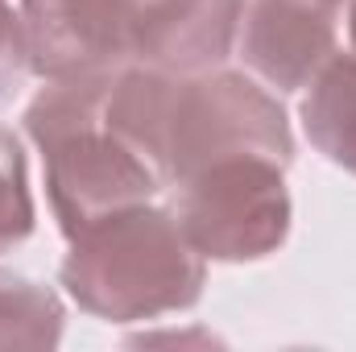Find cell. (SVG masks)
Masks as SVG:
<instances>
[{"instance_id":"11","label":"cell","mask_w":356,"mask_h":352,"mask_svg":"<svg viewBox=\"0 0 356 352\" xmlns=\"http://www.w3.org/2000/svg\"><path fill=\"white\" fill-rule=\"evenodd\" d=\"M348 29H353V42H356V0L348 4Z\"/></svg>"},{"instance_id":"12","label":"cell","mask_w":356,"mask_h":352,"mask_svg":"<svg viewBox=\"0 0 356 352\" xmlns=\"http://www.w3.org/2000/svg\"><path fill=\"white\" fill-rule=\"evenodd\" d=\"M0 4H4V0H0Z\"/></svg>"},{"instance_id":"9","label":"cell","mask_w":356,"mask_h":352,"mask_svg":"<svg viewBox=\"0 0 356 352\" xmlns=\"http://www.w3.org/2000/svg\"><path fill=\"white\" fill-rule=\"evenodd\" d=\"M33 232V195L25 178V154L21 141L0 129V253L25 245Z\"/></svg>"},{"instance_id":"3","label":"cell","mask_w":356,"mask_h":352,"mask_svg":"<svg viewBox=\"0 0 356 352\" xmlns=\"http://www.w3.org/2000/svg\"><path fill=\"white\" fill-rule=\"evenodd\" d=\"M203 262L175 211L133 203L71 237L63 286L95 319L141 323L195 307L207 282Z\"/></svg>"},{"instance_id":"8","label":"cell","mask_w":356,"mask_h":352,"mask_svg":"<svg viewBox=\"0 0 356 352\" xmlns=\"http://www.w3.org/2000/svg\"><path fill=\"white\" fill-rule=\"evenodd\" d=\"M63 340V303L50 286L0 269V349H54Z\"/></svg>"},{"instance_id":"2","label":"cell","mask_w":356,"mask_h":352,"mask_svg":"<svg viewBox=\"0 0 356 352\" xmlns=\"http://www.w3.org/2000/svg\"><path fill=\"white\" fill-rule=\"evenodd\" d=\"M241 17L245 0H21L29 71L42 79L211 71L232 54Z\"/></svg>"},{"instance_id":"7","label":"cell","mask_w":356,"mask_h":352,"mask_svg":"<svg viewBox=\"0 0 356 352\" xmlns=\"http://www.w3.org/2000/svg\"><path fill=\"white\" fill-rule=\"evenodd\" d=\"M302 129L327 162L356 175V50L336 54L311 79L302 99Z\"/></svg>"},{"instance_id":"4","label":"cell","mask_w":356,"mask_h":352,"mask_svg":"<svg viewBox=\"0 0 356 352\" xmlns=\"http://www.w3.org/2000/svg\"><path fill=\"white\" fill-rule=\"evenodd\" d=\"M112 79L116 75L50 79V88H42L25 108V133L42 150L50 207L67 237L112 211L149 203V195L162 186L154 166L104 120Z\"/></svg>"},{"instance_id":"1","label":"cell","mask_w":356,"mask_h":352,"mask_svg":"<svg viewBox=\"0 0 356 352\" xmlns=\"http://www.w3.org/2000/svg\"><path fill=\"white\" fill-rule=\"evenodd\" d=\"M104 120L154 166L162 186H178L199 170L241 154L273 158L277 166H290L294 158L286 108L241 71L211 67L175 75L129 67L112 79Z\"/></svg>"},{"instance_id":"5","label":"cell","mask_w":356,"mask_h":352,"mask_svg":"<svg viewBox=\"0 0 356 352\" xmlns=\"http://www.w3.org/2000/svg\"><path fill=\"white\" fill-rule=\"evenodd\" d=\"M273 158H224L178 182L175 216L186 241L211 262H261L286 245L290 191Z\"/></svg>"},{"instance_id":"6","label":"cell","mask_w":356,"mask_h":352,"mask_svg":"<svg viewBox=\"0 0 356 352\" xmlns=\"http://www.w3.org/2000/svg\"><path fill=\"white\" fill-rule=\"evenodd\" d=\"M344 0H249L241 17V58L277 91H302L340 54Z\"/></svg>"},{"instance_id":"10","label":"cell","mask_w":356,"mask_h":352,"mask_svg":"<svg viewBox=\"0 0 356 352\" xmlns=\"http://www.w3.org/2000/svg\"><path fill=\"white\" fill-rule=\"evenodd\" d=\"M25 71H29V50H25V33H21V13L0 4V99L21 88Z\"/></svg>"}]
</instances>
